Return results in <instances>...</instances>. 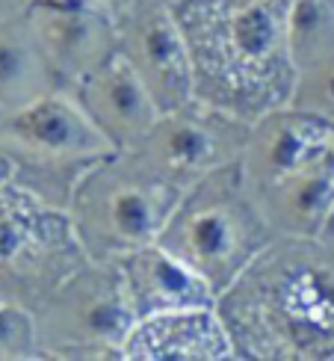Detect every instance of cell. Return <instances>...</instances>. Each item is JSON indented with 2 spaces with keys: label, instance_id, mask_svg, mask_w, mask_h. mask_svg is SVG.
Wrapping results in <instances>:
<instances>
[{
  "label": "cell",
  "instance_id": "1",
  "mask_svg": "<svg viewBox=\"0 0 334 361\" xmlns=\"http://www.w3.org/2000/svg\"><path fill=\"white\" fill-rule=\"evenodd\" d=\"M216 311L237 358H334V246L276 234Z\"/></svg>",
  "mask_w": 334,
  "mask_h": 361
},
{
  "label": "cell",
  "instance_id": "16",
  "mask_svg": "<svg viewBox=\"0 0 334 361\" xmlns=\"http://www.w3.org/2000/svg\"><path fill=\"white\" fill-rule=\"evenodd\" d=\"M56 89L27 9L0 15V110H18Z\"/></svg>",
  "mask_w": 334,
  "mask_h": 361
},
{
  "label": "cell",
  "instance_id": "5",
  "mask_svg": "<svg viewBox=\"0 0 334 361\" xmlns=\"http://www.w3.org/2000/svg\"><path fill=\"white\" fill-rule=\"evenodd\" d=\"M180 195L136 152H116L80 180L66 210L86 258L116 261L157 243Z\"/></svg>",
  "mask_w": 334,
  "mask_h": 361
},
{
  "label": "cell",
  "instance_id": "19",
  "mask_svg": "<svg viewBox=\"0 0 334 361\" xmlns=\"http://www.w3.org/2000/svg\"><path fill=\"white\" fill-rule=\"evenodd\" d=\"M0 358H42L33 311L0 302Z\"/></svg>",
  "mask_w": 334,
  "mask_h": 361
},
{
  "label": "cell",
  "instance_id": "18",
  "mask_svg": "<svg viewBox=\"0 0 334 361\" xmlns=\"http://www.w3.org/2000/svg\"><path fill=\"white\" fill-rule=\"evenodd\" d=\"M287 104L334 125V54L323 63L296 71L293 92Z\"/></svg>",
  "mask_w": 334,
  "mask_h": 361
},
{
  "label": "cell",
  "instance_id": "3",
  "mask_svg": "<svg viewBox=\"0 0 334 361\" xmlns=\"http://www.w3.org/2000/svg\"><path fill=\"white\" fill-rule=\"evenodd\" d=\"M272 240L276 231L257 207L237 160L204 175L180 195L157 243L195 269L219 299Z\"/></svg>",
  "mask_w": 334,
  "mask_h": 361
},
{
  "label": "cell",
  "instance_id": "23",
  "mask_svg": "<svg viewBox=\"0 0 334 361\" xmlns=\"http://www.w3.org/2000/svg\"><path fill=\"white\" fill-rule=\"evenodd\" d=\"M151 4H163V6H172L175 0H151Z\"/></svg>",
  "mask_w": 334,
  "mask_h": 361
},
{
  "label": "cell",
  "instance_id": "2",
  "mask_svg": "<svg viewBox=\"0 0 334 361\" xmlns=\"http://www.w3.org/2000/svg\"><path fill=\"white\" fill-rule=\"evenodd\" d=\"M293 0H175L169 6L187 39L192 95L257 122L290 101L296 68L287 48Z\"/></svg>",
  "mask_w": 334,
  "mask_h": 361
},
{
  "label": "cell",
  "instance_id": "20",
  "mask_svg": "<svg viewBox=\"0 0 334 361\" xmlns=\"http://www.w3.org/2000/svg\"><path fill=\"white\" fill-rule=\"evenodd\" d=\"M316 240H323V243L334 246V199H331V207H328V216H326V225H323V231Z\"/></svg>",
  "mask_w": 334,
  "mask_h": 361
},
{
  "label": "cell",
  "instance_id": "14",
  "mask_svg": "<svg viewBox=\"0 0 334 361\" xmlns=\"http://www.w3.org/2000/svg\"><path fill=\"white\" fill-rule=\"evenodd\" d=\"M145 358H195V361H225L237 358L231 335L219 317L216 305L163 311L154 317L136 320L125 341V361Z\"/></svg>",
  "mask_w": 334,
  "mask_h": 361
},
{
  "label": "cell",
  "instance_id": "17",
  "mask_svg": "<svg viewBox=\"0 0 334 361\" xmlns=\"http://www.w3.org/2000/svg\"><path fill=\"white\" fill-rule=\"evenodd\" d=\"M287 48L296 71L334 54V0H293L287 12Z\"/></svg>",
  "mask_w": 334,
  "mask_h": 361
},
{
  "label": "cell",
  "instance_id": "24",
  "mask_svg": "<svg viewBox=\"0 0 334 361\" xmlns=\"http://www.w3.org/2000/svg\"><path fill=\"white\" fill-rule=\"evenodd\" d=\"M0 116H4V110H0Z\"/></svg>",
  "mask_w": 334,
  "mask_h": 361
},
{
  "label": "cell",
  "instance_id": "4",
  "mask_svg": "<svg viewBox=\"0 0 334 361\" xmlns=\"http://www.w3.org/2000/svg\"><path fill=\"white\" fill-rule=\"evenodd\" d=\"M0 154L12 166V184L42 202L68 207L74 190L116 145L92 125L63 89L0 116Z\"/></svg>",
  "mask_w": 334,
  "mask_h": 361
},
{
  "label": "cell",
  "instance_id": "11",
  "mask_svg": "<svg viewBox=\"0 0 334 361\" xmlns=\"http://www.w3.org/2000/svg\"><path fill=\"white\" fill-rule=\"evenodd\" d=\"M328 152H334V125L281 104L252 122L240 169L249 190L257 192Z\"/></svg>",
  "mask_w": 334,
  "mask_h": 361
},
{
  "label": "cell",
  "instance_id": "6",
  "mask_svg": "<svg viewBox=\"0 0 334 361\" xmlns=\"http://www.w3.org/2000/svg\"><path fill=\"white\" fill-rule=\"evenodd\" d=\"M42 358H125L136 326L116 261H83L33 308Z\"/></svg>",
  "mask_w": 334,
  "mask_h": 361
},
{
  "label": "cell",
  "instance_id": "22",
  "mask_svg": "<svg viewBox=\"0 0 334 361\" xmlns=\"http://www.w3.org/2000/svg\"><path fill=\"white\" fill-rule=\"evenodd\" d=\"M12 180V166H9V160L0 154V184H9Z\"/></svg>",
  "mask_w": 334,
  "mask_h": 361
},
{
  "label": "cell",
  "instance_id": "15",
  "mask_svg": "<svg viewBox=\"0 0 334 361\" xmlns=\"http://www.w3.org/2000/svg\"><path fill=\"white\" fill-rule=\"evenodd\" d=\"M269 228L281 237H320L334 199V152L252 192Z\"/></svg>",
  "mask_w": 334,
  "mask_h": 361
},
{
  "label": "cell",
  "instance_id": "7",
  "mask_svg": "<svg viewBox=\"0 0 334 361\" xmlns=\"http://www.w3.org/2000/svg\"><path fill=\"white\" fill-rule=\"evenodd\" d=\"M86 258L66 207L0 184V302L33 311Z\"/></svg>",
  "mask_w": 334,
  "mask_h": 361
},
{
  "label": "cell",
  "instance_id": "10",
  "mask_svg": "<svg viewBox=\"0 0 334 361\" xmlns=\"http://www.w3.org/2000/svg\"><path fill=\"white\" fill-rule=\"evenodd\" d=\"M30 27L54 71L56 89L68 92L118 54V33L95 4H30Z\"/></svg>",
  "mask_w": 334,
  "mask_h": 361
},
{
  "label": "cell",
  "instance_id": "8",
  "mask_svg": "<svg viewBox=\"0 0 334 361\" xmlns=\"http://www.w3.org/2000/svg\"><path fill=\"white\" fill-rule=\"evenodd\" d=\"M249 128V122L192 95L160 113L154 128L130 152L140 154L172 187L187 192L204 175L242 157Z\"/></svg>",
  "mask_w": 334,
  "mask_h": 361
},
{
  "label": "cell",
  "instance_id": "21",
  "mask_svg": "<svg viewBox=\"0 0 334 361\" xmlns=\"http://www.w3.org/2000/svg\"><path fill=\"white\" fill-rule=\"evenodd\" d=\"M33 4H36V0H33ZM39 4H95V6H101L104 12H107L110 0H39Z\"/></svg>",
  "mask_w": 334,
  "mask_h": 361
},
{
  "label": "cell",
  "instance_id": "12",
  "mask_svg": "<svg viewBox=\"0 0 334 361\" xmlns=\"http://www.w3.org/2000/svg\"><path fill=\"white\" fill-rule=\"evenodd\" d=\"M68 95L80 104V110L92 118V125L116 145V152L136 148L160 118L157 101L151 98L148 86L121 54L107 59L78 86H71Z\"/></svg>",
  "mask_w": 334,
  "mask_h": 361
},
{
  "label": "cell",
  "instance_id": "13",
  "mask_svg": "<svg viewBox=\"0 0 334 361\" xmlns=\"http://www.w3.org/2000/svg\"><path fill=\"white\" fill-rule=\"evenodd\" d=\"M116 267L136 320L178 308L216 305V290L160 243L118 255Z\"/></svg>",
  "mask_w": 334,
  "mask_h": 361
},
{
  "label": "cell",
  "instance_id": "9",
  "mask_svg": "<svg viewBox=\"0 0 334 361\" xmlns=\"http://www.w3.org/2000/svg\"><path fill=\"white\" fill-rule=\"evenodd\" d=\"M118 54L148 86L160 113L192 98V66L187 39L169 6L151 0H110Z\"/></svg>",
  "mask_w": 334,
  "mask_h": 361
}]
</instances>
